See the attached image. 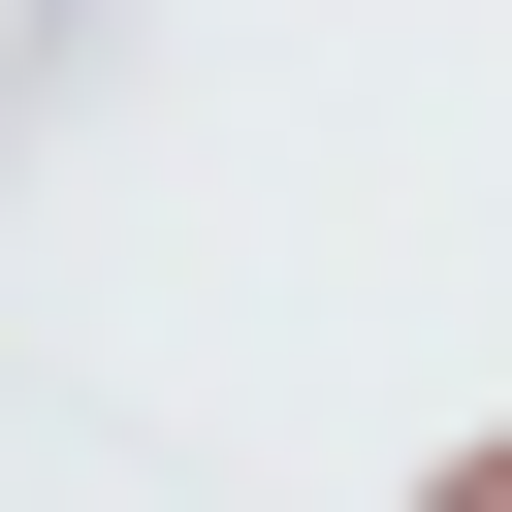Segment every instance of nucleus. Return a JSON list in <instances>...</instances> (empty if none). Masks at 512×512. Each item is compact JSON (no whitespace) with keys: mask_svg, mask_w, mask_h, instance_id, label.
<instances>
[{"mask_svg":"<svg viewBox=\"0 0 512 512\" xmlns=\"http://www.w3.org/2000/svg\"><path fill=\"white\" fill-rule=\"evenodd\" d=\"M416 512H512V416H480V448H448V480H416Z\"/></svg>","mask_w":512,"mask_h":512,"instance_id":"obj_1","label":"nucleus"}]
</instances>
